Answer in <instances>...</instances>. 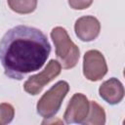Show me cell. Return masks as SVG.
Listing matches in <instances>:
<instances>
[{
  "instance_id": "cell-1",
  "label": "cell",
  "mask_w": 125,
  "mask_h": 125,
  "mask_svg": "<svg viewBox=\"0 0 125 125\" xmlns=\"http://www.w3.org/2000/svg\"><path fill=\"white\" fill-rule=\"evenodd\" d=\"M50 53L47 36L36 27L17 25L0 40V62L11 79L21 80L27 73L42 68Z\"/></svg>"
},
{
  "instance_id": "cell-2",
  "label": "cell",
  "mask_w": 125,
  "mask_h": 125,
  "mask_svg": "<svg viewBox=\"0 0 125 125\" xmlns=\"http://www.w3.org/2000/svg\"><path fill=\"white\" fill-rule=\"evenodd\" d=\"M51 38L55 44L57 59L64 69L73 68L80 58L79 48L70 39L65 28L56 26L51 31Z\"/></svg>"
},
{
  "instance_id": "cell-3",
  "label": "cell",
  "mask_w": 125,
  "mask_h": 125,
  "mask_svg": "<svg viewBox=\"0 0 125 125\" xmlns=\"http://www.w3.org/2000/svg\"><path fill=\"white\" fill-rule=\"evenodd\" d=\"M69 91V85L66 81L61 80L53 85L40 98L36 104L37 113L45 119L52 118L57 114L62 101Z\"/></svg>"
},
{
  "instance_id": "cell-4",
  "label": "cell",
  "mask_w": 125,
  "mask_h": 125,
  "mask_svg": "<svg viewBox=\"0 0 125 125\" xmlns=\"http://www.w3.org/2000/svg\"><path fill=\"white\" fill-rule=\"evenodd\" d=\"M61 70L62 66L60 62L56 60H51L40 73L28 77L23 84L24 91L32 96L38 95L48 83L54 80L61 73Z\"/></svg>"
},
{
  "instance_id": "cell-5",
  "label": "cell",
  "mask_w": 125,
  "mask_h": 125,
  "mask_svg": "<svg viewBox=\"0 0 125 125\" xmlns=\"http://www.w3.org/2000/svg\"><path fill=\"white\" fill-rule=\"evenodd\" d=\"M107 72L104 55L98 50H89L83 57V74L90 81L101 80Z\"/></svg>"
},
{
  "instance_id": "cell-6",
  "label": "cell",
  "mask_w": 125,
  "mask_h": 125,
  "mask_svg": "<svg viewBox=\"0 0 125 125\" xmlns=\"http://www.w3.org/2000/svg\"><path fill=\"white\" fill-rule=\"evenodd\" d=\"M89 107L90 102L88 101L87 97L81 93H75L71 97L63 114L65 123L82 124L88 115Z\"/></svg>"
},
{
  "instance_id": "cell-7",
  "label": "cell",
  "mask_w": 125,
  "mask_h": 125,
  "mask_svg": "<svg viewBox=\"0 0 125 125\" xmlns=\"http://www.w3.org/2000/svg\"><path fill=\"white\" fill-rule=\"evenodd\" d=\"M74 31L78 39L83 42H90L99 36L101 23L99 20L93 16H84L76 20L74 23Z\"/></svg>"
},
{
  "instance_id": "cell-8",
  "label": "cell",
  "mask_w": 125,
  "mask_h": 125,
  "mask_svg": "<svg viewBox=\"0 0 125 125\" xmlns=\"http://www.w3.org/2000/svg\"><path fill=\"white\" fill-rule=\"evenodd\" d=\"M100 97L109 104H117L124 98V87L120 80L115 77L102 83L99 88Z\"/></svg>"
},
{
  "instance_id": "cell-9",
  "label": "cell",
  "mask_w": 125,
  "mask_h": 125,
  "mask_svg": "<svg viewBox=\"0 0 125 125\" xmlns=\"http://www.w3.org/2000/svg\"><path fill=\"white\" fill-rule=\"evenodd\" d=\"M105 123L104 109L95 101L90 102L89 112L85 120L82 122L84 125H104Z\"/></svg>"
},
{
  "instance_id": "cell-10",
  "label": "cell",
  "mask_w": 125,
  "mask_h": 125,
  "mask_svg": "<svg viewBox=\"0 0 125 125\" xmlns=\"http://www.w3.org/2000/svg\"><path fill=\"white\" fill-rule=\"evenodd\" d=\"M7 2L12 11L21 15L30 14L37 7V0H7Z\"/></svg>"
},
{
  "instance_id": "cell-11",
  "label": "cell",
  "mask_w": 125,
  "mask_h": 125,
  "mask_svg": "<svg viewBox=\"0 0 125 125\" xmlns=\"http://www.w3.org/2000/svg\"><path fill=\"white\" fill-rule=\"evenodd\" d=\"M15 116V108L11 104H0V125L8 124L12 122Z\"/></svg>"
},
{
  "instance_id": "cell-12",
  "label": "cell",
  "mask_w": 125,
  "mask_h": 125,
  "mask_svg": "<svg viewBox=\"0 0 125 125\" xmlns=\"http://www.w3.org/2000/svg\"><path fill=\"white\" fill-rule=\"evenodd\" d=\"M67 1H68V5L73 10H85L89 8L93 3V0H67Z\"/></svg>"
}]
</instances>
